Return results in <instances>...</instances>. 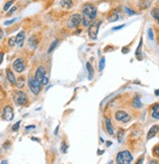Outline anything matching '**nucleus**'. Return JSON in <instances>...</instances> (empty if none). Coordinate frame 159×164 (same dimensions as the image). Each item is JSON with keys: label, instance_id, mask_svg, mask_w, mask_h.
<instances>
[{"label": "nucleus", "instance_id": "nucleus-17", "mask_svg": "<svg viewBox=\"0 0 159 164\" xmlns=\"http://www.w3.org/2000/svg\"><path fill=\"white\" fill-rule=\"evenodd\" d=\"M142 47H143V38L141 37V40H140V43H139V46L137 48L136 50V57L138 58V60L141 61L142 60Z\"/></svg>", "mask_w": 159, "mask_h": 164}, {"label": "nucleus", "instance_id": "nucleus-14", "mask_svg": "<svg viewBox=\"0 0 159 164\" xmlns=\"http://www.w3.org/2000/svg\"><path fill=\"white\" fill-rule=\"evenodd\" d=\"M37 38H36L35 35H31L30 37V39H28V45H30V47L31 49H35L36 47H37Z\"/></svg>", "mask_w": 159, "mask_h": 164}, {"label": "nucleus", "instance_id": "nucleus-4", "mask_svg": "<svg viewBox=\"0 0 159 164\" xmlns=\"http://www.w3.org/2000/svg\"><path fill=\"white\" fill-rule=\"evenodd\" d=\"M102 25V22L101 21H92L91 24L88 26V33H89V37L91 39H97V36H98V32L99 30H100V26Z\"/></svg>", "mask_w": 159, "mask_h": 164}, {"label": "nucleus", "instance_id": "nucleus-34", "mask_svg": "<svg viewBox=\"0 0 159 164\" xmlns=\"http://www.w3.org/2000/svg\"><path fill=\"white\" fill-rule=\"evenodd\" d=\"M16 21H17V19H13V20H10V21H6L5 23H4V25H5V26H9V25H11V24L15 23Z\"/></svg>", "mask_w": 159, "mask_h": 164}, {"label": "nucleus", "instance_id": "nucleus-11", "mask_svg": "<svg viewBox=\"0 0 159 164\" xmlns=\"http://www.w3.org/2000/svg\"><path fill=\"white\" fill-rule=\"evenodd\" d=\"M25 32L23 30L20 31L15 37L16 44L18 45L19 47H21L23 45V42H25Z\"/></svg>", "mask_w": 159, "mask_h": 164}, {"label": "nucleus", "instance_id": "nucleus-10", "mask_svg": "<svg viewBox=\"0 0 159 164\" xmlns=\"http://www.w3.org/2000/svg\"><path fill=\"white\" fill-rule=\"evenodd\" d=\"M13 69H15L17 72H19V73H21V72H23L25 71V63H23V59H21V58L17 59L16 61L13 63Z\"/></svg>", "mask_w": 159, "mask_h": 164}, {"label": "nucleus", "instance_id": "nucleus-43", "mask_svg": "<svg viewBox=\"0 0 159 164\" xmlns=\"http://www.w3.org/2000/svg\"><path fill=\"white\" fill-rule=\"evenodd\" d=\"M59 125H58V126H57V128H56V131H55V134H56L57 135V133H58V129H59Z\"/></svg>", "mask_w": 159, "mask_h": 164}, {"label": "nucleus", "instance_id": "nucleus-41", "mask_svg": "<svg viewBox=\"0 0 159 164\" xmlns=\"http://www.w3.org/2000/svg\"><path fill=\"white\" fill-rule=\"evenodd\" d=\"M155 95L156 96H159V89H157V90L155 91Z\"/></svg>", "mask_w": 159, "mask_h": 164}, {"label": "nucleus", "instance_id": "nucleus-30", "mask_svg": "<svg viewBox=\"0 0 159 164\" xmlns=\"http://www.w3.org/2000/svg\"><path fill=\"white\" fill-rule=\"evenodd\" d=\"M148 38L150 40H153L154 39V34H153V31L151 28H149V30H148Z\"/></svg>", "mask_w": 159, "mask_h": 164}, {"label": "nucleus", "instance_id": "nucleus-6", "mask_svg": "<svg viewBox=\"0 0 159 164\" xmlns=\"http://www.w3.org/2000/svg\"><path fill=\"white\" fill-rule=\"evenodd\" d=\"M14 100H15V103L18 106H25L28 104V97L21 91H17L15 95H14Z\"/></svg>", "mask_w": 159, "mask_h": 164}, {"label": "nucleus", "instance_id": "nucleus-26", "mask_svg": "<svg viewBox=\"0 0 159 164\" xmlns=\"http://www.w3.org/2000/svg\"><path fill=\"white\" fill-rule=\"evenodd\" d=\"M125 12H126L127 14H128V15H130V16H133V15H136V12H134L133 10H132V9H130V8H128V7H125Z\"/></svg>", "mask_w": 159, "mask_h": 164}, {"label": "nucleus", "instance_id": "nucleus-28", "mask_svg": "<svg viewBox=\"0 0 159 164\" xmlns=\"http://www.w3.org/2000/svg\"><path fill=\"white\" fill-rule=\"evenodd\" d=\"M57 44H58V41L57 40H55L54 42H53V44H51V46H50L49 48V50H48V53H51L53 50L55 49V47L57 46Z\"/></svg>", "mask_w": 159, "mask_h": 164}, {"label": "nucleus", "instance_id": "nucleus-7", "mask_svg": "<svg viewBox=\"0 0 159 164\" xmlns=\"http://www.w3.org/2000/svg\"><path fill=\"white\" fill-rule=\"evenodd\" d=\"M81 21H82V16L80 14H74L68 19L67 25L70 28H76L81 24Z\"/></svg>", "mask_w": 159, "mask_h": 164}, {"label": "nucleus", "instance_id": "nucleus-29", "mask_svg": "<svg viewBox=\"0 0 159 164\" xmlns=\"http://www.w3.org/2000/svg\"><path fill=\"white\" fill-rule=\"evenodd\" d=\"M8 43H9V46H10V47H13V46H15V44H16L15 37H11V38H9V41H8Z\"/></svg>", "mask_w": 159, "mask_h": 164}, {"label": "nucleus", "instance_id": "nucleus-42", "mask_svg": "<svg viewBox=\"0 0 159 164\" xmlns=\"http://www.w3.org/2000/svg\"><path fill=\"white\" fill-rule=\"evenodd\" d=\"M112 143H111V142H107V147H109L110 146V145H111Z\"/></svg>", "mask_w": 159, "mask_h": 164}, {"label": "nucleus", "instance_id": "nucleus-21", "mask_svg": "<svg viewBox=\"0 0 159 164\" xmlns=\"http://www.w3.org/2000/svg\"><path fill=\"white\" fill-rule=\"evenodd\" d=\"M25 78L23 77H19L18 78V80H16V85H17V87H18L19 89H21L25 86Z\"/></svg>", "mask_w": 159, "mask_h": 164}, {"label": "nucleus", "instance_id": "nucleus-2", "mask_svg": "<svg viewBox=\"0 0 159 164\" xmlns=\"http://www.w3.org/2000/svg\"><path fill=\"white\" fill-rule=\"evenodd\" d=\"M35 78L41 83V85H47V84L49 83V76H48L47 71L44 67L40 66L36 69Z\"/></svg>", "mask_w": 159, "mask_h": 164}, {"label": "nucleus", "instance_id": "nucleus-31", "mask_svg": "<svg viewBox=\"0 0 159 164\" xmlns=\"http://www.w3.org/2000/svg\"><path fill=\"white\" fill-rule=\"evenodd\" d=\"M123 134H124L123 130H120L119 133H118V142H119V143H121V142H122V138H123Z\"/></svg>", "mask_w": 159, "mask_h": 164}, {"label": "nucleus", "instance_id": "nucleus-33", "mask_svg": "<svg viewBox=\"0 0 159 164\" xmlns=\"http://www.w3.org/2000/svg\"><path fill=\"white\" fill-rule=\"evenodd\" d=\"M153 154L155 156H157V157H159V147H155V148L153 149Z\"/></svg>", "mask_w": 159, "mask_h": 164}, {"label": "nucleus", "instance_id": "nucleus-35", "mask_svg": "<svg viewBox=\"0 0 159 164\" xmlns=\"http://www.w3.org/2000/svg\"><path fill=\"white\" fill-rule=\"evenodd\" d=\"M17 10V6H14V7H12V8L10 9V10H9V13H8V16H11L12 14L14 13V12H15Z\"/></svg>", "mask_w": 159, "mask_h": 164}, {"label": "nucleus", "instance_id": "nucleus-24", "mask_svg": "<svg viewBox=\"0 0 159 164\" xmlns=\"http://www.w3.org/2000/svg\"><path fill=\"white\" fill-rule=\"evenodd\" d=\"M105 57H103L100 61V64H99V71H102L103 69V67H105Z\"/></svg>", "mask_w": 159, "mask_h": 164}, {"label": "nucleus", "instance_id": "nucleus-19", "mask_svg": "<svg viewBox=\"0 0 159 164\" xmlns=\"http://www.w3.org/2000/svg\"><path fill=\"white\" fill-rule=\"evenodd\" d=\"M86 67H87V69H88V72H89V80H92L93 79V76H94V69H93V67L91 66L90 63H87L86 64Z\"/></svg>", "mask_w": 159, "mask_h": 164}, {"label": "nucleus", "instance_id": "nucleus-39", "mask_svg": "<svg viewBox=\"0 0 159 164\" xmlns=\"http://www.w3.org/2000/svg\"><path fill=\"white\" fill-rule=\"evenodd\" d=\"M3 58H4V54L3 53H0V65H1L2 62H3Z\"/></svg>", "mask_w": 159, "mask_h": 164}, {"label": "nucleus", "instance_id": "nucleus-36", "mask_svg": "<svg viewBox=\"0 0 159 164\" xmlns=\"http://www.w3.org/2000/svg\"><path fill=\"white\" fill-rule=\"evenodd\" d=\"M125 25H121V26H115V28H112V30H121L122 28H124Z\"/></svg>", "mask_w": 159, "mask_h": 164}, {"label": "nucleus", "instance_id": "nucleus-27", "mask_svg": "<svg viewBox=\"0 0 159 164\" xmlns=\"http://www.w3.org/2000/svg\"><path fill=\"white\" fill-rule=\"evenodd\" d=\"M20 125H21V121H18L17 123H15V124L13 125V127H12V130L13 131H18L19 129H20Z\"/></svg>", "mask_w": 159, "mask_h": 164}, {"label": "nucleus", "instance_id": "nucleus-20", "mask_svg": "<svg viewBox=\"0 0 159 164\" xmlns=\"http://www.w3.org/2000/svg\"><path fill=\"white\" fill-rule=\"evenodd\" d=\"M118 19H119V16H118V13H117V12H113L111 15L108 16L107 20H108V22H110V23H113V22L118 21Z\"/></svg>", "mask_w": 159, "mask_h": 164}, {"label": "nucleus", "instance_id": "nucleus-12", "mask_svg": "<svg viewBox=\"0 0 159 164\" xmlns=\"http://www.w3.org/2000/svg\"><path fill=\"white\" fill-rule=\"evenodd\" d=\"M158 130H159V126H158V125H153V126L151 127L150 129H149V131H148V137H146V139H148V140L152 139L153 137L156 135V133H157V132H158Z\"/></svg>", "mask_w": 159, "mask_h": 164}, {"label": "nucleus", "instance_id": "nucleus-44", "mask_svg": "<svg viewBox=\"0 0 159 164\" xmlns=\"http://www.w3.org/2000/svg\"><path fill=\"white\" fill-rule=\"evenodd\" d=\"M1 99H2L1 98V92H0V103H1Z\"/></svg>", "mask_w": 159, "mask_h": 164}, {"label": "nucleus", "instance_id": "nucleus-3", "mask_svg": "<svg viewBox=\"0 0 159 164\" xmlns=\"http://www.w3.org/2000/svg\"><path fill=\"white\" fill-rule=\"evenodd\" d=\"M132 161H133V155L129 151H120L116 156V162L119 164H129Z\"/></svg>", "mask_w": 159, "mask_h": 164}, {"label": "nucleus", "instance_id": "nucleus-1", "mask_svg": "<svg viewBox=\"0 0 159 164\" xmlns=\"http://www.w3.org/2000/svg\"><path fill=\"white\" fill-rule=\"evenodd\" d=\"M82 21L84 26H88L91 24V22L94 21L97 17V8L93 4H85L82 8Z\"/></svg>", "mask_w": 159, "mask_h": 164}, {"label": "nucleus", "instance_id": "nucleus-18", "mask_svg": "<svg viewBox=\"0 0 159 164\" xmlns=\"http://www.w3.org/2000/svg\"><path fill=\"white\" fill-rule=\"evenodd\" d=\"M105 125H107V130L108 133H109L110 135H113L114 131H113V127H112L111 121H110L109 118H107V119H105Z\"/></svg>", "mask_w": 159, "mask_h": 164}, {"label": "nucleus", "instance_id": "nucleus-9", "mask_svg": "<svg viewBox=\"0 0 159 164\" xmlns=\"http://www.w3.org/2000/svg\"><path fill=\"white\" fill-rule=\"evenodd\" d=\"M2 116H3L4 119L6 121H11L14 118V110L10 106H6L3 110V112H2Z\"/></svg>", "mask_w": 159, "mask_h": 164}, {"label": "nucleus", "instance_id": "nucleus-40", "mask_svg": "<svg viewBox=\"0 0 159 164\" xmlns=\"http://www.w3.org/2000/svg\"><path fill=\"white\" fill-rule=\"evenodd\" d=\"M3 34H4V32H3V30L0 28V39H1L2 37H3Z\"/></svg>", "mask_w": 159, "mask_h": 164}, {"label": "nucleus", "instance_id": "nucleus-15", "mask_svg": "<svg viewBox=\"0 0 159 164\" xmlns=\"http://www.w3.org/2000/svg\"><path fill=\"white\" fill-rule=\"evenodd\" d=\"M60 4H61V6L64 9H69L73 6V2H72V0H61Z\"/></svg>", "mask_w": 159, "mask_h": 164}, {"label": "nucleus", "instance_id": "nucleus-13", "mask_svg": "<svg viewBox=\"0 0 159 164\" xmlns=\"http://www.w3.org/2000/svg\"><path fill=\"white\" fill-rule=\"evenodd\" d=\"M6 76H7V79H8V81L10 82L11 84H16V77L14 75L13 71H11V69H7L6 71Z\"/></svg>", "mask_w": 159, "mask_h": 164}, {"label": "nucleus", "instance_id": "nucleus-8", "mask_svg": "<svg viewBox=\"0 0 159 164\" xmlns=\"http://www.w3.org/2000/svg\"><path fill=\"white\" fill-rule=\"evenodd\" d=\"M115 119L118 120V121L126 123V122H128L131 120V116H130L126 112H123V110H118V112L115 113Z\"/></svg>", "mask_w": 159, "mask_h": 164}, {"label": "nucleus", "instance_id": "nucleus-22", "mask_svg": "<svg viewBox=\"0 0 159 164\" xmlns=\"http://www.w3.org/2000/svg\"><path fill=\"white\" fill-rule=\"evenodd\" d=\"M151 16H152L159 24V8H153L152 10H151Z\"/></svg>", "mask_w": 159, "mask_h": 164}, {"label": "nucleus", "instance_id": "nucleus-16", "mask_svg": "<svg viewBox=\"0 0 159 164\" xmlns=\"http://www.w3.org/2000/svg\"><path fill=\"white\" fill-rule=\"evenodd\" d=\"M154 119H159V104H155L152 107V113H151Z\"/></svg>", "mask_w": 159, "mask_h": 164}, {"label": "nucleus", "instance_id": "nucleus-38", "mask_svg": "<svg viewBox=\"0 0 159 164\" xmlns=\"http://www.w3.org/2000/svg\"><path fill=\"white\" fill-rule=\"evenodd\" d=\"M34 128H35V126H34V125H30V126H26V127H25V129H26V130L34 129Z\"/></svg>", "mask_w": 159, "mask_h": 164}, {"label": "nucleus", "instance_id": "nucleus-5", "mask_svg": "<svg viewBox=\"0 0 159 164\" xmlns=\"http://www.w3.org/2000/svg\"><path fill=\"white\" fill-rule=\"evenodd\" d=\"M41 86H42L41 83H40L35 77H30V78L28 79V87H30V89L31 90V92L35 94V95L40 93V91H41Z\"/></svg>", "mask_w": 159, "mask_h": 164}, {"label": "nucleus", "instance_id": "nucleus-37", "mask_svg": "<svg viewBox=\"0 0 159 164\" xmlns=\"http://www.w3.org/2000/svg\"><path fill=\"white\" fill-rule=\"evenodd\" d=\"M129 52V48H123V49H122V53H123V54H127V53H128Z\"/></svg>", "mask_w": 159, "mask_h": 164}, {"label": "nucleus", "instance_id": "nucleus-32", "mask_svg": "<svg viewBox=\"0 0 159 164\" xmlns=\"http://www.w3.org/2000/svg\"><path fill=\"white\" fill-rule=\"evenodd\" d=\"M61 149H62V151L64 153H66V149H67V145H66V143H64V142H62V148H61Z\"/></svg>", "mask_w": 159, "mask_h": 164}, {"label": "nucleus", "instance_id": "nucleus-23", "mask_svg": "<svg viewBox=\"0 0 159 164\" xmlns=\"http://www.w3.org/2000/svg\"><path fill=\"white\" fill-rule=\"evenodd\" d=\"M133 107L136 108H141L142 107H143V105H142L141 100H140L139 97H136L133 100Z\"/></svg>", "mask_w": 159, "mask_h": 164}, {"label": "nucleus", "instance_id": "nucleus-25", "mask_svg": "<svg viewBox=\"0 0 159 164\" xmlns=\"http://www.w3.org/2000/svg\"><path fill=\"white\" fill-rule=\"evenodd\" d=\"M14 2H15V1H14V0H10V1L7 2V3L5 4V6H4L3 10H4V11H8V10H9V8H10V7L12 6V4H13Z\"/></svg>", "mask_w": 159, "mask_h": 164}]
</instances>
